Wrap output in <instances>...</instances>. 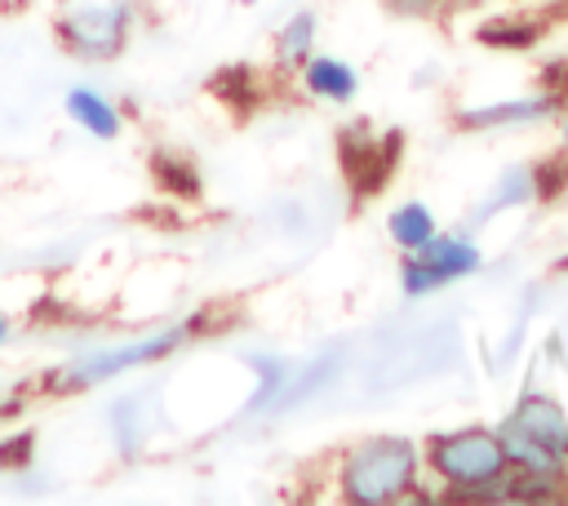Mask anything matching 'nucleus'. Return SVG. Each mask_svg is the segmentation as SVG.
Listing matches in <instances>:
<instances>
[{
    "mask_svg": "<svg viewBox=\"0 0 568 506\" xmlns=\"http://www.w3.org/2000/svg\"><path fill=\"white\" fill-rule=\"evenodd\" d=\"M342 497L355 506H390L417 484V448L408 439H368L342 457Z\"/></svg>",
    "mask_w": 568,
    "mask_h": 506,
    "instance_id": "obj_1",
    "label": "nucleus"
},
{
    "mask_svg": "<svg viewBox=\"0 0 568 506\" xmlns=\"http://www.w3.org/2000/svg\"><path fill=\"white\" fill-rule=\"evenodd\" d=\"M315 53V13H297L293 22H284L280 31V58L288 67H302Z\"/></svg>",
    "mask_w": 568,
    "mask_h": 506,
    "instance_id": "obj_13",
    "label": "nucleus"
},
{
    "mask_svg": "<svg viewBox=\"0 0 568 506\" xmlns=\"http://www.w3.org/2000/svg\"><path fill=\"white\" fill-rule=\"evenodd\" d=\"M31 435H18V439H4L0 444V470H9V466H27L31 462Z\"/></svg>",
    "mask_w": 568,
    "mask_h": 506,
    "instance_id": "obj_15",
    "label": "nucleus"
},
{
    "mask_svg": "<svg viewBox=\"0 0 568 506\" xmlns=\"http://www.w3.org/2000/svg\"><path fill=\"white\" fill-rule=\"evenodd\" d=\"M151 173H155L160 191L173 195V200H195V195H200V173H195V164H191L186 155H178V151H155V155H151Z\"/></svg>",
    "mask_w": 568,
    "mask_h": 506,
    "instance_id": "obj_11",
    "label": "nucleus"
},
{
    "mask_svg": "<svg viewBox=\"0 0 568 506\" xmlns=\"http://www.w3.org/2000/svg\"><path fill=\"white\" fill-rule=\"evenodd\" d=\"M528 195H532V173H528V169H510V173L501 178V186L493 191V200H488L484 217H488V213H497V209H506V204H519V200H528Z\"/></svg>",
    "mask_w": 568,
    "mask_h": 506,
    "instance_id": "obj_14",
    "label": "nucleus"
},
{
    "mask_svg": "<svg viewBox=\"0 0 568 506\" xmlns=\"http://www.w3.org/2000/svg\"><path fill=\"white\" fill-rule=\"evenodd\" d=\"M67 111H71V120H75L80 129H89L93 138H115V133H120V111H115V102H111L106 93L89 89V84L67 89Z\"/></svg>",
    "mask_w": 568,
    "mask_h": 506,
    "instance_id": "obj_8",
    "label": "nucleus"
},
{
    "mask_svg": "<svg viewBox=\"0 0 568 506\" xmlns=\"http://www.w3.org/2000/svg\"><path fill=\"white\" fill-rule=\"evenodd\" d=\"M4 333H9V324H4V315H0V342H4Z\"/></svg>",
    "mask_w": 568,
    "mask_h": 506,
    "instance_id": "obj_17",
    "label": "nucleus"
},
{
    "mask_svg": "<svg viewBox=\"0 0 568 506\" xmlns=\"http://www.w3.org/2000/svg\"><path fill=\"white\" fill-rule=\"evenodd\" d=\"M129 22H133V9L124 0H111V4H89V9H75L62 18V44L89 62H102V58H115L129 40Z\"/></svg>",
    "mask_w": 568,
    "mask_h": 506,
    "instance_id": "obj_4",
    "label": "nucleus"
},
{
    "mask_svg": "<svg viewBox=\"0 0 568 506\" xmlns=\"http://www.w3.org/2000/svg\"><path fill=\"white\" fill-rule=\"evenodd\" d=\"M302 80H306V89L315 93V98H328V102H346V98H355V71L342 62V58H328V53H311L306 62H302Z\"/></svg>",
    "mask_w": 568,
    "mask_h": 506,
    "instance_id": "obj_9",
    "label": "nucleus"
},
{
    "mask_svg": "<svg viewBox=\"0 0 568 506\" xmlns=\"http://www.w3.org/2000/svg\"><path fill=\"white\" fill-rule=\"evenodd\" d=\"M337 146H342V169H346L351 191H355V195H373V191H382V182H386L390 169H395L399 133H390L386 142H373V138L364 133V124H351Z\"/></svg>",
    "mask_w": 568,
    "mask_h": 506,
    "instance_id": "obj_7",
    "label": "nucleus"
},
{
    "mask_svg": "<svg viewBox=\"0 0 568 506\" xmlns=\"http://www.w3.org/2000/svg\"><path fill=\"white\" fill-rule=\"evenodd\" d=\"M191 328H195V324H178V328H164V333H155V337L115 346V351H93V355H84V360H75V364L67 368V382H71V386H93V382H102V377H111V373H120V368L151 364V360L169 355L173 346H182V342L191 337Z\"/></svg>",
    "mask_w": 568,
    "mask_h": 506,
    "instance_id": "obj_6",
    "label": "nucleus"
},
{
    "mask_svg": "<svg viewBox=\"0 0 568 506\" xmlns=\"http://www.w3.org/2000/svg\"><path fill=\"white\" fill-rule=\"evenodd\" d=\"M550 93L546 98H524V102H497V107H479V111H466L462 124L466 129H493V124H524V120H541L550 115Z\"/></svg>",
    "mask_w": 568,
    "mask_h": 506,
    "instance_id": "obj_10",
    "label": "nucleus"
},
{
    "mask_svg": "<svg viewBox=\"0 0 568 506\" xmlns=\"http://www.w3.org/2000/svg\"><path fill=\"white\" fill-rule=\"evenodd\" d=\"M439 0H390V9L395 13H408V18H422V13H430Z\"/></svg>",
    "mask_w": 568,
    "mask_h": 506,
    "instance_id": "obj_16",
    "label": "nucleus"
},
{
    "mask_svg": "<svg viewBox=\"0 0 568 506\" xmlns=\"http://www.w3.org/2000/svg\"><path fill=\"white\" fill-rule=\"evenodd\" d=\"M386 231H390V240L399 244V249H422L430 235H435V217H430V209L426 204H417V200H408V204H399L395 213H390V222H386Z\"/></svg>",
    "mask_w": 568,
    "mask_h": 506,
    "instance_id": "obj_12",
    "label": "nucleus"
},
{
    "mask_svg": "<svg viewBox=\"0 0 568 506\" xmlns=\"http://www.w3.org/2000/svg\"><path fill=\"white\" fill-rule=\"evenodd\" d=\"M430 466L457 488V493H484L493 497L506 475V448L493 431H453L430 439Z\"/></svg>",
    "mask_w": 568,
    "mask_h": 506,
    "instance_id": "obj_3",
    "label": "nucleus"
},
{
    "mask_svg": "<svg viewBox=\"0 0 568 506\" xmlns=\"http://www.w3.org/2000/svg\"><path fill=\"white\" fill-rule=\"evenodd\" d=\"M497 439L506 448V462H515L519 470L559 475V462L568 453V417H564V408L555 399L524 395L519 408L497 431Z\"/></svg>",
    "mask_w": 568,
    "mask_h": 506,
    "instance_id": "obj_2",
    "label": "nucleus"
},
{
    "mask_svg": "<svg viewBox=\"0 0 568 506\" xmlns=\"http://www.w3.org/2000/svg\"><path fill=\"white\" fill-rule=\"evenodd\" d=\"M479 271V249L462 235H430L422 249H413L404 257V293H430L439 284H453L462 275Z\"/></svg>",
    "mask_w": 568,
    "mask_h": 506,
    "instance_id": "obj_5",
    "label": "nucleus"
}]
</instances>
